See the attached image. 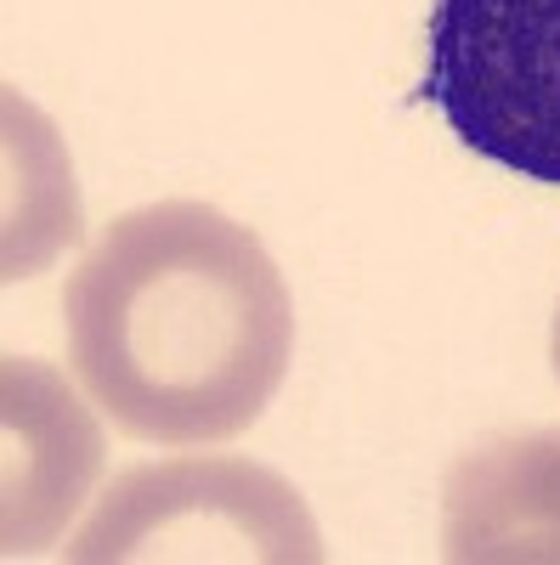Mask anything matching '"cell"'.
Segmentation results:
<instances>
[{
    "mask_svg": "<svg viewBox=\"0 0 560 565\" xmlns=\"http://www.w3.org/2000/svg\"><path fill=\"white\" fill-rule=\"evenodd\" d=\"M68 362L130 441L215 447L272 407L295 351L289 282L250 226L165 199L103 226L63 289Z\"/></svg>",
    "mask_w": 560,
    "mask_h": 565,
    "instance_id": "cell-1",
    "label": "cell"
},
{
    "mask_svg": "<svg viewBox=\"0 0 560 565\" xmlns=\"http://www.w3.org/2000/svg\"><path fill=\"white\" fill-rule=\"evenodd\" d=\"M425 103L471 153L560 186V0H431Z\"/></svg>",
    "mask_w": 560,
    "mask_h": 565,
    "instance_id": "cell-2",
    "label": "cell"
},
{
    "mask_svg": "<svg viewBox=\"0 0 560 565\" xmlns=\"http://www.w3.org/2000/svg\"><path fill=\"white\" fill-rule=\"evenodd\" d=\"M68 559H323L300 492L261 463H142L103 492Z\"/></svg>",
    "mask_w": 560,
    "mask_h": 565,
    "instance_id": "cell-3",
    "label": "cell"
},
{
    "mask_svg": "<svg viewBox=\"0 0 560 565\" xmlns=\"http://www.w3.org/2000/svg\"><path fill=\"white\" fill-rule=\"evenodd\" d=\"M447 559H560V430L464 452L442 487Z\"/></svg>",
    "mask_w": 560,
    "mask_h": 565,
    "instance_id": "cell-4",
    "label": "cell"
},
{
    "mask_svg": "<svg viewBox=\"0 0 560 565\" xmlns=\"http://www.w3.org/2000/svg\"><path fill=\"white\" fill-rule=\"evenodd\" d=\"M7 430L12 441H29L34 452L12 447V476H7V537L23 526V514L34 503V487L45 492V537L57 532V521H68L91 469H97V452H63L74 441H91V418L80 413V402L68 396V385H57L45 367L34 362H7Z\"/></svg>",
    "mask_w": 560,
    "mask_h": 565,
    "instance_id": "cell-5",
    "label": "cell"
},
{
    "mask_svg": "<svg viewBox=\"0 0 560 565\" xmlns=\"http://www.w3.org/2000/svg\"><path fill=\"white\" fill-rule=\"evenodd\" d=\"M549 356H554V373H560V311H554V334H549Z\"/></svg>",
    "mask_w": 560,
    "mask_h": 565,
    "instance_id": "cell-6",
    "label": "cell"
}]
</instances>
